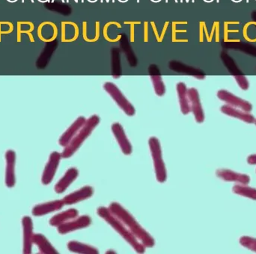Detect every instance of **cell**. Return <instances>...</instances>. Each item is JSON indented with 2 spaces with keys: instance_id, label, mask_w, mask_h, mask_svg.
Listing matches in <instances>:
<instances>
[{
  "instance_id": "484cf974",
  "label": "cell",
  "mask_w": 256,
  "mask_h": 254,
  "mask_svg": "<svg viewBox=\"0 0 256 254\" xmlns=\"http://www.w3.org/2000/svg\"><path fill=\"white\" fill-rule=\"evenodd\" d=\"M240 243L243 247L256 252V239L249 237H242L240 239Z\"/></svg>"
},
{
  "instance_id": "6da1fadb",
  "label": "cell",
  "mask_w": 256,
  "mask_h": 254,
  "mask_svg": "<svg viewBox=\"0 0 256 254\" xmlns=\"http://www.w3.org/2000/svg\"><path fill=\"white\" fill-rule=\"evenodd\" d=\"M110 211L124 224L128 231L143 245L146 248H152L155 242L153 237L143 229L142 227L132 217L130 213L122 207L118 203L114 202L109 207Z\"/></svg>"
},
{
  "instance_id": "1f68e13d",
  "label": "cell",
  "mask_w": 256,
  "mask_h": 254,
  "mask_svg": "<svg viewBox=\"0 0 256 254\" xmlns=\"http://www.w3.org/2000/svg\"><path fill=\"white\" fill-rule=\"evenodd\" d=\"M255 124H256V121H255Z\"/></svg>"
},
{
  "instance_id": "2e32d148",
  "label": "cell",
  "mask_w": 256,
  "mask_h": 254,
  "mask_svg": "<svg viewBox=\"0 0 256 254\" xmlns=\"http://www.w3.org/2000/svg\"><path fill=\"white\" fill-rule=\"evenodd\" d=\"M168 67H170V70H173V71L177 72V73H182L184 74L190 75V76L195 77L196 79H200V80L206 79L204 75L197 73L198 71H196L194 67L185 65L184 64L178 61H170Z\"/></svg>"
},
{
  "instance_id": "7c38bea8",
  "label": "cell",
  "mask_w": 256,
  "mask_h": 254,
  "mask_svg": "<svg viewBox=\"0 0 256 254\" xmlns=\"http://www.w3.org/2000/svg\"><path fill=\"white\" fill-rule=\"evenodd\" d=\"M221 112L228 116L232 117V118H238L244 122L248 123V124H254L255 123V118L254 115L250 114L249 112H244V111L240 110V109H236L232 106H228V105H224L221 107Z\"/></svg>"
},
{
  "instance_id": "cb8c5ba5",
  "label": "cell",
  "mask_w": 256,
  "mask_h": 254,
  "mask_svg": "<svg viewBox=\"0 0 256 254\" xmlns=\"http://www.w3.org/2000/svg\"><path fill=\"white\" fill-rule=\"evenodd\" d=\"M112 76L115 79H118L121 76V65H120V51L114 48L112 52Z\"/></svg>"
},
{
  "instance_id": "52a82bcc",
  "label": "cell",
  "mask_w": 256,
  "mask_h": 254,
  "mask_svg": "<svg viewBox=\"0 0 256 254\" xmlns=\"http://www.w3.org/2000/svg\"><path fill=\"white\" fill-rule=\"evenodd\" d=\"M188 97L190 104L191 112L194 113L196 121L198 124H202L204 121V114L200 101V94L198 90L195 88L188 89Z\"/></svg>"
},
{
  "instance_id": "5b68a950",
  "label": "cell",
  "mask_w": 256,
  "mask_h": 254,
  "mask_svg": "<svg viewBox=\"0 0 256 254\" xmlns=\"http://www.w3.org/2000/svg\"><path fill=\"white\" fill-rule=\"evenodd\" d=\"M105 91L112 97L118 106L124 111L128 116H134L136 113L135 108L130 103L126 96L122 94L120 88L110 82H106L104 84Z\"/></svg>"
},
{
  "instance_id": "30bf717a",
  "label": "cell",
  "mask_w": 256,
  "mask_h": 254,
  "mask_svg": "<svg viewBox=\"0 0 256 254\" xmlns=\"http://www.w3.org/2000/svg\"><path fill=\"white\" fill-rule=\"evenodd\" d=\"M112 131L118 141L123 153L126 155H130L132 153V146L128 140L124 128L120 123H114L112 125Z\"/></svg>"
},
{
  "instance_id": "5bb4252c",
  "label": "cell",
  "mask_w": 256,
  "mask_h": 254,
  "mask_svg": "<svg viewBox=\"0 0 256 254\" xmlns=\"http://www.w3.org/2000/svg\"><path fill=\"white\" fill-rule=\"evenodd\" d=\"M86 121V119L84 117H79V118L72 124V125L66 131V132L62 135L61 138H60V144H61L62 146L66 147V146L72 141V140L73 139L74 137L76 135V133L79 132L80 129L84 127Z\"/></svg>"
},
{
  "instance_id": "9c48e42d",
  "label": "cell",
  "mask_w": 256,
  "mask_h": 254,
  "mask_svg": "<svg viewBox=\"0 0 256 254\" xmlns=\"http://www.w3.org/2000/svg\"><path fill=\"white\" fill-rule=\"evenodd\" d=\"M216 174L219 178L224 181L234 182L245 186L250 183V177L249 176L234 172L230 170L219 169L216 171Z\"/></svg>"
},
{
  "instance_id": "83f0119b",
  "label": "cell",
  "mask_w": 256,
  "mask_h": 254,
  "mask_svg": "<svg viewBox=\"0 0 256 254\" xmlns=\"http://www.w3.org/2000/svg\"><path fill=\"white\" fill-rule=\"evenodd\" d=\"M214 25L215 26V33H216V36H215V37H216V41L219 42L220 40V26H219V22H215L214 23Z\"/></svg>"
},
{
  "instance_id": "ffe728a7",
  "label": "cell",
  "mask_w": 256,
  "mask_h": 254,
  "mask_svg": "<svg viewBox=\"0 0 256 254\" xmlns=\"http://www.w3.org/2000/svg\"><path fill=\"white\" fill-rule=\"evenodd\" d=\"M68 29L66 23L63 22L62 31V40L63 42H73L79 37V28L78 25L74 22H68Z\"/></svg>"
},
{
  "instance_id": "3957f363",
  "label": "cell",
  "mask_w": 256,
  "mask_h": 254,
  "mask_svg": "<svg viewBox=\"0 0 256 254\" xmlns=\"http://www.w3.org/2000/svg\"><path fill=\"white\" fill-rule=\"evenodd\" d=\"M100 123V118L98 115H94L86 120L84 127L80 129L79 132L74 137L70 143L66 146L62 156L63 158H69L80 148L85 140L91 135L96 127Z\"/></svg>"
},
{
  "instance_id": "e0dca14e",
  "label": "cell",
  "mask_w": 256,
  "mask_h": 254,
  "mask_svg": "<svg viewBox=\"0 0 256 254\" xmlns=\"http://www.w3.org/2000/svg\"><path fill=\"white\" fill-rule=\"evenodd\" d=\"M61 156L62 155H60L57 152H54V153L51 154L49 163L46 165L44 174L43 181L45 184H48V183H50L51 180L54 178V174H55L57 167H58V163H60Z\"/></svg>"
},
{
  "instance_id": "44dd1931",
  "label": "cell",
  "mask_w": 256,
  "mask_h": 254,
  "mask_svg": "<svg viewBox=\"0 0 256 254\" xmlns=\"http://www.w3.org/2000/svg\"><path fill=\"white\" fill-rule=\"evenodd\" d=\"M68 248L70 252H74L78 254H99L98 250L88 246V245L84 244V243H78V242L72 241L68 244Z\"/></svg>"
},
{
  "instance_id": "f1b7e54d",
  "label": "cell",
  "mask_w": 256,
  "mask_h": 254,
  "mask_svg": "<svg viewBox=\"0 0 256 254\" xmlns=\"http://www.w3.org/2000/svg\"><path fill=\"white\" fill-rule=\"evenodd\" d=\"M204 22H202L200 23V41H204V37H203V34H204Z\"/></svg>"
},
{
  "instance_id": "ba28073f",
  "label": "cell",
  "mask_w": 256,
  "mask_h": 254,
  "mask_svg": "<svg viewBox=\"0 0 256 254\" xmlns=\"http://www.w3.org/2000/svg\"><path fill=\"white\" fill-rule=\"evenodd\" d=\"M92 223V219L90 216H84L78 219H73L70 222H66L60 225L58 228V232L61 234H68L78 230L84 229L90 226Z\"/></svg>"
},
{
  "instance_id": "ac0fdd59",
  "label": "cell",
  "mask_w": 256,
  "mask_h": 254,
  "mask_svg": "<svg viewBox=\"0 0 256 254\" xmlns=\"http://www.w3.org/2000/svg\"><path fill=\"white\" fill-rule=\"evenodd\" d=\"M79 171L76 168H72L68 170L64 177L56 185V192L57 193H62L69 187L70 184L76 180L78 177Z\"/></svg>"
},
{
  "instance_id": "277c9868",
  "label": "cell",
  "mask_w": 256,
  "mask_h": 254,
  "mask_svg": "<svg viewBox=\"0 0 256 254\" xmlns=\"http://www.w3.org/2000/svg\"><path fill=\"white\" fill-rule=\"evenodd\" d=\"M148 144L150 153L154 159L156 180L160 183H164L166 180L167 174L165 163L162 159L160 143L156 137H150L149 138Z\"/></svg>"
},
{
  "instance_id": "603a6c76",
  "label": "cell",
  "mask_w": 256,
  "mask_h": 254,
  "mask_svg": "<svg viewBox=\"0 0 256 254\" xmlns=\"http://www.w3.org/2000/svg\"><path fill=\"white\" fill-rule=\"evenodd\" d=\"M64 204V203L63 201H56L54 202L48 203V204L38 207L37 210H36V213L38 215L46 214V213L60 210Z\"/></svg>"
},
{
  "instance_id": "4dcf8cb0",
  "label": "cell",
  "mask_w": 256,
  "mask_h": 254,
  "mask_svg": "<svg viewBox=\"0 0 256 254\" xmlns=\"http://www.w3.org/2000/svg\"><path fill=\"white\" fill-rule=\"evenodd\" d=\"M148 23L147 22H144V42L148 41Z\"/></svg>"
},
{
  "instance_id": "9a60e30c",
  "label": "cell",
  "mask_w": 256,
  "mask_h": 254,
  "mask_svg": "<svg viewBox=\"0 0 256 254\" xmlns=\"http://www.w3.org/2000/svg\"><path fill=\"white\" fill-rule=\"evenodd\" d=\"M180 111L184 115H188L191 112L190 104L188 97V88L184 82H178L176 85Z\"/></svg>"
},
{
  "instance_id": "d4e9b609",
  "label": "cell",
  "mask_w": 256,
  "mask_h": 254,
  "mask_svg": "<svg viewBox=\"0 0 256 254\" xmlns=\"http://www.w3.org/2000/svg\"><path fill=\"white\" fill-rule=\"evenodd\" d=\"M122 42L121 43V46H122L123 49H124V52H126V56H127L130 64L131 66L134 67V66H136V59L135 54L132 52L130 45L128 44L127 40H126V43H124L122 39Z\"/></svg>"
},
{
  "instance_id": "4316f807",
  "label": "cell",
  "mask_w": 256,
  "mask_h": 254,
  "mask_svg": "<svg viewBox=\"0 0 256 254\" xmlns=\"http://www.w3.org/2000/svg\"><path fill=\"white\" fill-rule=\"evenodd\" d=\"M234 79H236V82L238 84L239 86L242 89L248 90L250 87L249 81L248 80L246 77L244 76H234Z\"/></svg>"
},
{
  "instance_id": "8992f818",
  "label": "cell",
  "mask_w": 256,
  "mask_h": 254,
  "mask_svg": "<svg viewBox=\"0 0 256 254\" xmlns=\"http://www.w3.org/2000/svg\"><path fill=\"white\" fill-rule=\"evenodd\" d=\"M218 97L220 100L226 103L228 106H232L236 109H240L249 113L252 111V106L249 102L237 97L230 91L220 90L218 92Z\"/></svg>"
},
{
  "instance_id": "7a4b0ae2",
  "label": "cell",
  "mask_w": 256,
  "mask_h": 254,
  "mask_svg": "<svg viewBox=\"0 0 256 254\" xmlns=\"http://www.w3.org/2000/svg\"><path fill=\"white\" fill-rule=\"evenodd\" d=\"M98 215L109 224L126 241L132 246V249L138 254L144 253L146 247L140 243L138 240L128 231L122 222H120L106 207H99L97 210Z\"/></svg>"
},
{
  "instance_id": "8fae6325",
  "label": "cell",
  "mask_w": 256,
  "mask_h": 254,
  "mask_svg": "<svg viewBox=\"0 0 256 254\" xmlns=\"http://www.w3.org/2000/svg\"><path fill=\"white\" fill-rule=\"evenodd\" d=\"M148 73L153 83L155 93L159 97H162L165 94L166 87L158 66L156 64H150L148 67Z\"/></svg>"
},
{
  "instance_id": "f546056e",
  "label": "cell",
  "mask_w": 256,
  "mask_h": 254,
  "mask_svg": "<svg viewBox=\"0 0 256 254\" xmlns=\"http://www.w3.org/2000/svg\"><path fill=\"white\" fill-rule=\"evenodd\" d=\"M248 162L250 165H256V154L250 155L248 158Z\"/></svg>"
},
{
  "instance_id": "4fadbf2b",
  "label": "cell",
  "mask_w": 256,
  "mask_h": 254,
  "mask_svg": "<svg viewBox=\"0 0 256 254\" xmlns=\"http://www.w3.org/2000/svg\"><path fill=\"white\" fill-rule=\"evenodd\" d=\"M93 193H94V190L91 186H84L82 189L67 195L63 199V201H64V204L72 205V204H76V203L80 202V201L91 198Z\"/></svg>"
},
{
  "instance_id": "7402d4cb",
  "label": "cell",
  "mask_w": 256,
  "mask_h": 254,
  "mask_svg": "<svg viewBox=\"0 0 256 254\" xmlns=\"http://www.w3.org/2000/svg\"><path fill=\"white\" fill-rule=\"evenodd\" d=\"M232 192L236 195L246 197V198L256 201V189L254 188L248 187L245 185H243V186L239 184L236 185L232 188Z\"/></svg>"
},
{
  "instance_id": "d6986e66",
  "label": "cell",
  "mask_w": 256,
  "mask_h": 254,
  "mask_svg": "<svg viewBox=\"0 0 256 254\" xmlns=\"http://www.w3.org/2000/svg\"><path fill=\"white\" fill-rule=\"evenodd\" d=\"M79 213L75 209H70L67 211L63 212L57 216H54L50 220V224L52 226H60L66 222H70L73 219L78 218Z\"/></svg>"
}]
</instances>
